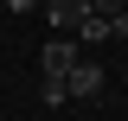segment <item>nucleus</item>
<instances>
[{
	"label": "nucleus",
	"mask_w": 128,
	"mask_h": 121,
	"mask_svg": "<svg viewBox=\"0 0 128 121\" xmlns=\"http://www.w3.org/2000/svg\"><path fill=\"white\" fill-rule=\"evenodd\" d=\"M0 6H6V0H0Z\"/></svg>",
	"instance_id": "9d476101"
},
{
	"label": "nucleus",
	"mask_w": 128,
	"mask_h": 121,
	"mask_svg": "<svg viewBox=\"0 0 128 121\" xmlns=\"http://www.w3.org/2000/svg\"><path fill=\"white\" fill-rule=\"evenodd\" d=\"M38 6L58 32H77V19H90V0H38Z\"/></svg>",
	"instance_id": "f03ea898"
},
{
	"label": "nucleus",
	"mask_w": 128,
	"mask_h": 121,
	"mask_svg": "<svg viewBox=\"0 0 128 121\" xmlns=\"http://www.w3.org/2000/svg\"><path fill=\"white\" fill-rule=\"evenodd\" d=\"M102 38H109V19H102V13L77 19V45H102Z\"/></svg>",
	"instance_id": "20e7f679"
},
{
	"label": "nucleus",
	"mask_w": 128,
	"mask_h": 121,
	"mask_svg": "<svg viewBox=\"0 0 128 121\" xmlns=\"http://www.w3.org/2000/svg\"><path fill=\"white\" fill-rule=\"evenodd\" d=\"M77 58H83L77 38H51V45L38 51V76H70V70H77Z\"/></svg>",
	"instance_id": "f257e3e1"
},
{
	"label": "nucleus",
	"mask_w": 128,
	"mask_h": 121,
	"mask_svg": "<svg viewBox=\"0 0 128 121\" xmlns=\"http://www.w3.org/2000/svg\"><path fill=\"white\" fill-rule=\"evenodd\" d=\"M109 38H128V6H122L115 19H109Z\"/></svg>",
	"instance_id": "0eeeda50"
},
{
	"label": "nucleus",
	"mask_w": 128,
	"mask_h": 121,
	"mask_svg": "<svg viewBox=\"0 0 128 121\" xmlns=\"http://www.w3.org/2000/svg\"><path fill=\"white\" fill-rule=\"evenodd\" d=\"M38 102H45V108H64V102H70V83H64V76H45V83H38Z\"/></svg>",
	"instance_id": "39448f33"
},
{
	"label": "nucleus",
	"mask_w": 128,
	"mask_h": 121,
	"mask_svg": "<svg viewBox=\"0 0 128 121\" xmlns=\"http://www.w3.org/2000/svg\"><path fill=\"white\" fill-rule=\"evenodd\" d=\"M32 6H38V0H6V13H32Z\"/></svg>",
	"instance_id": "6e6552de"
},
{
	"label": "nucleus",
	"mask_w": 128,
	"mask_h": 121,
	"mask_svg": "<svg viewBox=\"0 0 128 121\" xmlns=\"http://www.w3.org/2000/svg\"><path fill=\"white\" fill-rule=\"evenodd\" d=\"M64 83H70V96H96V89H102V64H90V58H77V70L64 76Z\"/></svg>",
	"instance_id": "7ed1b4c3"
},
{
	"label": "nucleus",
	"mask_w": 128,
	"mask_h": 121,
	"mask_svg": "<svg viewBox=\"0 0 128 121\" xmlns=\"http://www.w3.org/2000/svg\"><path fill=\"white\" fill-rule=\"evenodd\" d=\"M90 13H102V19H115V13H122V0H90Z\"/></svg>",
	"instance_id": "423d86ee"
},
{
	"label": "nucleus",
	"mask_w": 128,
	"mask_h": 121,
	"mask_svg": "<svg viewBox=\"0 0 128 121\" xmlns=\"http://www.w3.org/2000/svg\"><path fill=\"white\" fill-rule=\"evenodd\" d=\"M122 83H128V70H122Z\"/></svg>",
	"instance_id": "1a4fd4ad"
}]
</instances>
